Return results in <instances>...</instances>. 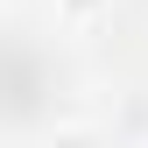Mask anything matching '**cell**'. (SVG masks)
<instances>
[{"label": "cell", "instance_id": "3", "mask_svg": "<svg viewBox=\"0 0 148 148\" xmlns=\"http://www.w3.org/2000/svg\"><path fill=\"white\" fill-rule=\"evenodd\" d=\"M127 148H148V134H141V141H127Z\"/></svg>", "mask_w": 148, "mask_h": 148}, {"label": "cell", "instance_id": "2", "mask_svg": "<svg viewBox=\"0 0 148 148\" xmlns=\"http://www.w3.org/2000/svg\"><path fill=\"white\" fill-rule=\"evenodd\" d=\"M35 148H106V134H99V127H49Z\"/></svg>", "mask_w": 148, "mask_h": 148}, {"label": "cell", "instance_id": "1", "mask_svg": "<svg viewBox=\"0 0 148 148\" xmlns=\"http://www.w3.org/2000/svg\"><path fill=\"white\" fill-rule=\"evenodd\" d=\"M49 7H57L64 28H99L106 14H113V0H49Z\"/></svg>", "mask_w": 148, "mask_h": 148}]
</instances>
